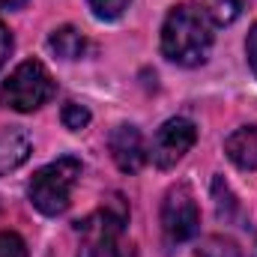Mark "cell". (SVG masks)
Wrapping results in <instances>:
<instances>
[{
	"label": "cell",
	"instance_id": "obj_1",
	"mask_svg": "<svg viewBox=\"0 0 257 257\" xmlns=\"http://www.w3.org/2000/svg\"><path fill=\"white\" fill-rule=\"evenodd\" d=\"M212 18L200 3H180L162 24V54L177 66H200L212 48Z\"/></svg>",
	"mask_w": 257,
	"mask_h": 257
},
{
	"label": "cell",
	"instance_id": "obj_18",
	"mask_svg": "<svg viewBox=\"0 0 257 257\" xmlns=\"http://www.w3.org/2000/svg\"><path fill=\"white\" fill-rule=\"evenodd\" d=\"M27 0H0V9H21Z\"/></svg>",
	"mask_w": 257,
	"mask_h": 257
},
{
	"label": "cell",
	"instance_id": "obj_11",
	"mask_svg": "<svg viewBox=\"0 0 257 257\" xmlns=\"http://www.w3.org/2000/svg\"><path fill=\"white\" fill-rule=\"evenodd\" d=\"M245 9V0H209L206 12L212 18V24H233Z\"/></svg>",
	"mask_w": 257,
	"mask_h": 257
},
{
	"label": "cell",
	"instance_id": "obj_16",
	"mask_svg": "<svg viewBox=\"0 0 257 257\" xmlns=\"http://www.w3.org/2000/svg\"><path fill=\"white\" fill-rule=\"evenodd\" d=\"M9 54H12V33H9V27L0 21V69L9 60Z\"/></svg>",
	"mask_w": 257,
	"mask_h": 257
},
{
	"label": "cell",
	"instance_id": "obj_4",
	"mask_svg": "<svg viewBox=\"0 0 257 257\" xmlns=\"http://www.w3.org/2000/svg\"><path fill=\"white\" fill-rule=\"evenodd\" d=\"M126 224V203L120 194H114L102 209H96L90 218L78 224L81 245L78 257H120V233Z\"/></svg>",
	"mask_w": 257,
	"mask_h": 257
},
{
	"label": "cell",
	"instance_id": "obj_10",
	"mask_svg": "<svg viewBox=\"0 0 257 257\" xmlns=\"http://www.w3.org/2000/svg\"><path fill=\"white\" fill-rule=\"evenodd\" d=\"M48 48H51L57 57H63V60H81L84 51H87V39H84V33H81L78 27L63 24V27L51 30V36H48Z\"/></svg>",
	"mask_w": 257,
	"mask_h": 257
},
{
	"label": "cell",
	"instance_id": "obj_14",
	"mask_svg": "<svg viewBox=\"0 0 257 257\" xmlns=\"http://www.w3.org/2000/svg\"><path fill=\"white\" fill-rule=\"evenodd\" d=\"M87 3H90V9H93L96 18H102V21H114V18H120V15L126 12L132 0H87Z\"/></svg>",
	"mask_w": 257,
	"mask_h": 257
},
{
	"label": "cell",
	"instance_id": "obj_12",
	"mask_svg": "<svg viewBox=\"0 0 257 257\" xmlns=\"http://www.w3.org/2000/svg\"><path fill=\"white\" fill-rule=\"evenodd\" d=\"M197 257H239V248H236V242H230L224 236H209L197 248Z\"/></svg>",
	"mask_w": 257,
	"mask_h": 257
},
{
	"label": "cell",
	"instance_id": "obj_3",
	"mask_svg": "<svg viewBox=\"0 0 257 257\" xmlns=\"http://www.w3.org/2000/svg\"><path fill=\"white\" fill-rule=\"evenodd\" d=\"M57 93V84L51 78V72L39 60H24L3 84H0V108H12V111H36L45 102H51V96Z\"/></svg>",
	"mask_w": 257,
	"mask_h": 257
},
{
	"label": "cell",
	"instance_id": "obj_13",
	"mask_svg": "<svg viewBox=\"0 0 257 257\" xmlns=\"http://www.w3.org/2000/svg\"><path fill=\"white\" fill-rule=\"evenodd\" d=\"M60 120H63V126L69 132H81V128L90 126V111L84 105H78V102H66L63 111H60Z\"/></svg>",
	"mask_w": 257,
	"mask_h": 257
},
{
	"label": "cell",
	"instance_id": "obj_8",
	"mask_svg": "<svg viewBox=\"0 0 257 257\" xmlns=\"http://www.w3.org/2000/svg\"><path fill=\"white\" fill-rule=\"evenodd\" d=\"M224 153L239 171H257V126H242L230 132L224 141Z\"/></svg>",
	"mask_w": 257,
	"mask_h": 257
},
{
	"label": "cell",
	"instance_id": "obj_5",
	"mask_svg": "<svg viewBox=\"0 0 257 257\" xmlns=\"http://www.w3.org/2000/svg\"><path fill=\"white\" fill-rule=\"evenodd\" d=\"M200 227V209L192 186L177 183L162 200V230L168 242H186Z\"/></svg>",
	"mask_w": 257,
	"mask_h": 257
},
{
	"label": "cell",
	"instance_id": "obj_6",
	"mask_svg": "<svg viewBox=\"0 0 257 257\" xmlns=\"http://www.w3.org/2000/svg\"><path fill=\"white\" fill-rule=\"evenodd\" d=\"M194 141H197V126L192 120L171 117V120H165L159 126V132H156V138H153L147 153H150V159H153V165L159 171H168V168H174L192 150Z\"/></svg>",
	"mask_w": 257,
	"mask_h": 257
},
{
	"label": "cell",
	"instance_id": "obj_15",
	"mask_svg": "<svg viewBox=\"0 0 257 257\" xmlns=\"http://www.w3.org/2000/svg\"><path fill=\"white\" fill-rule=\"evenodd\" d=\"M0 257H27V245L18 233H0Z\"/></svg>",
	"mask_w": 257,
	"mask_h": 257
},
{
	"label": "cell",
	"instance_id": "obj_2",
	"mask_svg": "<svg viewBox=\"0 0 257 257\" xmlns=\"http://www.w3.org/2000/svg\"><path fill=\"white\" fill-rule=\"evenodd\" d=\"M78 177H81V162L75 156H60L57 162L33 174L27 186V197L42 215H63L72 203V189Z\"/></svg>",
	"mask_w": 257,
	"mask_h": 257
},
{
	"label": "cell",
	"instance_id": "obj_17",
	"mask_svg": "<svg viewBox=\"0 0 257 257\" xmlns=\"http://www.w3.org/2000/svg\"><path fill=\"white\" fill-rule=\"evenodd\" d=\"M245 54H248V66L257 75V24L248 30V39H245Z\"/></svg>",
	"mask_w": 257,
	"mask_h": 257
},
{
	"label": "cell",
	"instance_id": "obj_7",
	"mask_svg": "<svg viewBox=\"0 0 257 257\" xmlns=\"http://www.w3.org/2000/svg\"><path fill=\"white\" fill-rule=\"evenodd\" d=\"M108 150H111V156H114V162H117V168H120L123 174H138V171L144 168V162L150 159L141 128L128 126V123H123V126H117L111 132Z\"/></svg>",
	"mask_w": 257,
	"mask_h": 257
},
{
	"label": "cell",
	"instance_id": "obj_9",
	"mask_svg": "<svg viewBox=\"0 0 257 257\" xmlns=\"http://www.w3.org/2000/svg\"><path fill=\"white\" fill-rule=\"evenodd\" d=\"M33 153V144L27 138V132L21 128H6L0 135V177L12 174L15 168H21Z\"/></svg>",
	"mask_w": 257,
	"mask_h": 257
}]
</instances>
